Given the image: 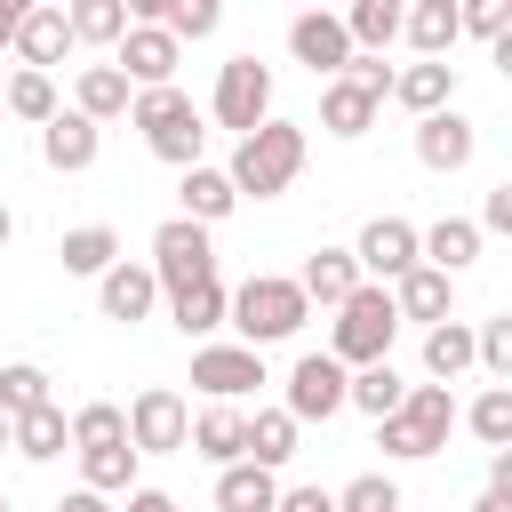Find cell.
<instances>
[{"mask_svg": "<svg viewBox=\"0 0 512 512\" xmlns=\"http://www.w3.org/2000/svg\"><path fill=\"white\" fill-rule=\"evenodd\" d=\"M224 176L240 184V200H280L296 176H304V128L296 120H264L256 136H240L232 144V160H224Z\"/></svg>", "mask_w": 512, "mask_h": 512, "instance_id": "1", "label": "cell"}, {"mask_svg": "<svg viewBox=\"0 0 512 512\" xmlns=\"http://www.w3.org/2000/svg\"><path fill=\"white\" fill-rule=\"evenodd\" d=\"M304 320H312V296H304L296 280H280V272H256V280H240V288H232V328H240V344H248V352L288 344Z\"/></svg>", "mask_w": 512, "mask_h": 512, "instance_id": "2", "label": "cell"}, {"mask_svg": "<svg viewBox=\"0 0 512 512\" xmlns=\"http://www.w3.org/2000/svg\"><path fill=\"white\" fill-rule=\"evenodd\" d=\"M456 424H464V408H456L448 384H408V408L376 424V448L400 456V464H416V456H440Z\"/></svg>", "mask_w": 512, "mask_h": 512, "instance_id": "3", "label": "cell"}, {"mask_svg": "<svg viewBox=\"0 0 512 512\" xmlns=\"http://www.w3.org/2000/svg\"><path fill=\"white\" fill-rule=\"evenodd\" d=\"M128 120L144 128V144H152V160H168V168H200V144H208V120H200V104H192L184 88H144Z\"/></svg>", "mask_w": 512, "mask_h": 512, "instance_id": "4", "label": "cell"}, {"mask_svg": "<svg viewBox=\"0 0 512 512\" xmlns=\"http://www.w3.org/2000/svg\"><path fill=\"white\" fill-rule=\"evenodd\" d=\"M392 336H400V304H392V288H360L344 312H336V328H328V352L344 360V368H376V360H392Z\"/></svg>", "mask_w": 512, "mask_h": 512, "instance_id": "5", "label": "cell"}, {"mask_svg": "<svg viewBox=\"0 0 512 512\" xmlns=\"http://www.w3.org/2000/svg\"><path fill=\"white\" fill-rule=\"evenodd\" d=\"M144 264L160 272V288H168V296H184V288L216 280V240H208V224H192V216H168V224L152 232V256H144Z\"/></svg>", "mask_w": 512, "mask_h": 512, "instance_id": "6", "label": "cell"}, {"mask_svg": "<svg viewBox=\"0 0 512 512\" xmlns=\"http://www.w3.org/2000/svg\"><path fill=\"white\" fill-rule=\"evenodd\" d=\"M208 112H216V128H232V136H256V128L272 120V64H256V56H232V64L216 72V96H208Z\"/></svg>", "mask_w": 512, "mask_h": 512, "instance_id": "7", "label": "cell"}, {"mask_svg": "<svg viewBox=\"0 0 512 512\" xmlns=\"http://www.w3.org/2000/svg\"><path fill=\"white\" fill-rule=\"evenodd\" d=\"M280 408H288L296 424H328L336 408H352V368H344L336 352H304V360L288 368V392H280Z\"/></svg>", "mask_w": 512, "mask_h": 512, "instance_id": "8", "label": "cell"}, {"mask_svg": "<svg viewBox=\"0 0 512 512\" xmlns=\"http://www.w3.org/2000/svg\"><path fill=\"white\" fill-rule=\"evenodd\" d=\"M352 256H360V272H368L376 288H400V280L424 264V232H416L408 216H368L360 240H352Z\"/></svg>", "mask_w": 512, "mask_h": 512, "instance_id": "9", "label": "cell"}, {"mask_svg": "<svg viewBox=\"0 0 512 512\" xmlns=\"http://www.w3.org/2000/svg\"><path fill=\"white\" fill-rule=\"evenodd\" d=\"M128 440H136V456H176V448H192V408H184V392H176V384H144V392L128 400Z\"/></svg>", "mask_w": 512, "mask_h": 512, "instance_id": "10", "label": "cell"}, {"mask_svg": "<svg viewBox=\"0 0 512 512\" xmlns=\"http://www.w3.org/2000/svg\"><path fill=\"white\" fill-rule=\"evenodd\" d=\"M288 56L328 88V80H344V72H352V56H360V48H352V32H344V16H336V8H304V16L288 24Z\"/></svg>", "mask_w": 512, "mask_h": 512, "instance_id": "11", "label": "cell"}, {"mask_svg": "<svg viewBox=\"0 0 512 512\" xmlns=\"http://www.w3.org/2000/svg\"><path fill=\"white\" fill-rule=\"evenodd\" d=\"M112 64L136 80V96L144 88H176V64H184V40L168 32V24H128V40L112 48Z\"/></svg>", "mask_w": 512, "mask_h": 512, "instance_id": "12", "label": "cell"}, {"mask_svg": "<svg viewBox=\"0 0 512 512\" xmlns=\"http://www.w3.org/2000/svg\"><path fill=\"white\" fill-rule=\"evenodd\" d=\"M192 384H200L208 400L240 408V400L264 384V352H248V344H200V352H192Z\"/></svg>", "mask_w": 512, "mask_h": 512, "instance_id": "13", "label": "cell"}, {"mask_svg": "<svg viewBox=\"0 0 512 512\" xmlns=\"http://www.w3.org/2000/svg\"><path fill=\"white\" fill-rule=\"evenodd\" d=\"M296 288H304L320 312H344V304L368 288V272H360V256H352V248H312V256H304V272H296Z\"/></svg>", "mask_w": 512, "mask_h": 512, "instance_id": "14", "label": "cell"}, {"mask_svg": "<svg viewBox=\"0 0 512 512\" xmlns=\"http://www.w3.org/2000/svg\"><path fill=\"white\" fill-rule=\"evenodd\" d=\"M168 288H160V272L152 264H112L104 280H96V304H104V320H120V328H136V320H152V304H160Z\"/></svg>", "mask_w": 512, "mask_h": 512, "instance_id": "15", "label": "cell"}, {"mask_svg": "<svg viewBox=\"0 0 512 512\" xmlns=\"http://www.w3.org/2000/svg\"><path fill=\"white\" fill-rule=\"evenodd\" d=\"M472 152H480V128H472L464 112H432V120H416V160H424L432 176L472 168Z\"/></svg>", "mask_w": 512, "mask_h": 512, "instance_id": "16", "label": "cell"}, {"mask_svg": "<svg viewBox=\"0 0 512 512\" xmlns=\"http://www.w3.org/2000/svg\"><path fill=\"white\" fill-rule=\"evenodd\" d=\"M80 40H72V8H32L24 16V32H16V72H48V64H64Z\"/></svg>", "mask_w": 512, "mask_h": 512, "instance_id": "17", "label": "cell"}, {"mask_svg": "<svg viewBox=\"0 0 512 512\" xmlns=\"http://www.w3.org/2000/svg\"><path fill=\"white\" fill-rule=\"evenodd\" d=\"M96 152H104V128H96L88 112H56V120L40 128V160H48L56 176H80V168H96Z\"/></svg>", "mask_w": 512, "mask_h": 512, "instance_id": "18", "label": "cell"}, {"mask_svg": "<svg viewBox=\"0 0 512 512\" xmlns=\"http://www.w3.org/2000/svg\"><path fill=\"white\" fill-rule=\"evenodd\" d=\"M400 40L416 48V64H448V48L464 40V0H416Z\"/></svg>", "mask_w": 512, "mask_h": 512, "instance_id": "19", "label": "cell"}, {"mask_svg": "<svg viewBox=\"0 0 512 512\" xmlns=\"http://www.w3.org/2000/svg\"><path fill=\"white\" fill-rule=\"evenodd\" d=\"M72 112H88L96 128H104V120H128V112H136V80H128L120 64H80V80H72Z\"/></svg>", "mask_w": 512, "mask_h": 512, "instance_id": "20", "label": "cell"}, {"mask_svg": "<svg viewBox=\"0 0 512 512\" xmlns=\"http://www.w3.org/2000/svg\"><path fill=\"white\" fill-rule=\"evenodd\" d=\"M192 456H208L216 472L248 464V416H240V408H224V400H208V408L192 416Z\"/></svg>", "mask_w": 512, "mask_h": 512, "instance_id": "21", "label": "cell"}, {"mask_svg": "<svg viewBox=\"0 0 512 512\" xmlns=\"http://www.w3.org/2000/svg\"><path fill=\"white\" fill-rule=\"evenodd\" d=\"M472 368H480V328H472V320L424 328V376H432V384H456V376H472Z\"/></svg>", "mask_w": 512, "mask_h": 512, "instance_id": "22", "label": "cell"}, {"mask_svg": "<svg viewBox=\"0 0 512 512\" xmlns=\"http://www.w3.org/2000/svg\"><path fill=\"white\" fill-rule=\"evenodd\" d=\"M376 112H384V96H368L352 72L320 88V128H328V136H344V144H352V136H368V128H376Z\"/></svg>", "mask_w": 512, "mask_h": 512, "instance_id": "23", "label": "cell"}, {"mask_svg": "<svg viewBox=\"0 0 512 512\" xmlns=\"http://www.w3.org/2000/svg\"><path fill=\"white\" fill-rule=\"evenodd\" d=\"M480 240H488L480 216H440V224H424V264L456 280L464 264H480Z\"/></svg>", "mask_w": 512, "mask_h": 512, "instance_id": "24", "label": "cell"}, {"mask_svg": "<svg viewBox=\"0 0 512 512\" xmlns=\"http://www.w3.org/2000/svg\"><path fill=\"white\" fill-rule=\"evenodd\" d=\"M392 304H400V320L440 328V320H456V280H448V272H432V264H416V272L392 288Z\"/></svg>", "mask_w": 512, "mask_h": 512, "instance_id": "25", "label": "cell"}, {"mask_svg": "<svg viewBox=\"0 0 512 512\" xmlns=\"http://www.w3.org/2000/svg\"><path fill=\"white\" fill-rule=\"evenodd\" d=\"M176 200H184V216H192V224H224V216L240 208V184H232L224 168H208V160H200V168H184Z\"/></svg>", "mask_w": 512, "mask_h": 512, "instance_id": "26", "label": "cell"}, {"mask_svg": "<svg viewBox=\"0 0 512 512\" xmlns=\"http://www.w3.org/2000/svg\"><path fill=\"white\" fill-rule=\"evenodd\" d=\"M56 256H64L72 280H104V272L120 264V232H112V224H72V232L56 240Z\"/></svg>", "mask_w": 512, "mask_h": 512, "instance_id": "27", "label": "cell"}, {"mask_svg": "<svg viewBox=\"0 0 512 512\" xmlns=\"http://www.w3.org/2000/svg\"><path fill=\"white\" fill-rule=\"evenodd\" d=\"M344 32H352L360 56H384V48L408 32V8H400V0H352V8H344Z\"/></svg>", "mask_w": 512, "mask_h": 512, "instance_id": "28", "label": "cell"}, {"mask_svg": "<svg viewBox=\"0 0 512 512\" xmlns=\"http://www.w3.org/2000/svg\"><path fill=\"white\" fill-rule=\"evenodd\" d=\"M168 320H176L184 336H216V328H232V288H224V280H200V288L168 296Z\"/></svg>", "mask_w": 512, "mask_h": 512, "instance_id": "29", "label": "cell"}, {"mask_svg": "<svg viewBox=\"0 0 512 512\" xmlns=\"http://www.w3.org/2000/svg\"><path fill=\"white\" fill-rule=\"evenodd\" d=\"M64 448H72V416H64V400L16 416V456H24V464H56Z\"/></svg>", "mask_w": 512, "mask_h": 512, "instance_id": "30", "label": "cell"}, {"mask_svg": "<svg viewBox=\"0 0 512 512\" xmlns=\"http://www.w3.org/2000/svg\"><path fill=\"white\" fill-rule=\"evenodd\" d=\"M216 512H280V472H264V464L216 472Z\"/></svg>", "mask_w": 512, "mask_h": 512, "instance_id": "31", "label": "cell"}, {"mask_svg": "<svg viewBox=\"0 0 512 512\" xmlns=\"http://www.w3.org/2000/svg\"><path fill=\"white\" fill-rule=\"evenodd\" d=\"M392 96H400L416 120H432V112H456V64H408Z\"/></svg>", "mask_w": 512, "mask_h": 512, "instance_id": "32", "label": "cell"}, {"mask_svg": "<svg viewBox=\"0 0 512 512\" xmlns=\"http://www.w3.org/2000/svg\"><path fill=\"white\" fill-rule=\"evenodd\" d=\"M296 432H304V424H296L288 408H256V416H248V464L280 472V464L296 456Z\"/></svg>", "mask_w": 512, "mask_h": 512, "instance_id": "33", "label": "cell"}, {"mask_svg": "<svg viewBox=\"0 0 512 512\" xmlns=\"http://www.w3.org/2000/svg\"><path fill=\"white\" fill-rule=\"evenodd\" d=\"M352 408H360V416H376V424H384V416H400V408H408V384H400V368H392V360H376V368H352Z\"/></svg>", "mask_w": 512, "mask_h": 512, "instance_id": "34", "label": "cell"}, {"mask_svg": "<svg viewBox=\"0 0 512 512\" xmlns=\"http://www.w3.org/2000/svg\"><path fill=\"white\" fill-rule=\"evenodd\" d=\"M80 488H96V496H136V440L88 448V456H80Z\"/></svg>", "mask_w": 512, "mask_h": 512, "instance_id": "35", "label": "cell"}, {"mask_svg": "<svg viewBox=\"0 0 512 512\" xmlns=\"http://www.w3.org/2000/svg\"><path fill=\"white\" fill-rule=\"evenodd\" d=\"M128 0H72V40H88V48H120L128 40Z\"/></svg>", "mask_w": 512, "mask_h": 512, "instance_id": "36", "label": "cell"}, {"mask_svg": "<svg viewBox=\"0 0 512 512\" xmlns=\"http://www.w3.org/2000/svg\"><path fill=\"white\" fill-rule=\"evenodd\" d=\"M120 440H128V408H112V400H80V408H72V456L120 448Z\"/></svg>", "mask_w": 512, "mask_h": 512, "instance_id": "37", "label": "cell"}, {"mask_svg": "<svg viewBox=\"0 0 512 512\" xmlns=\"http://www.w3.org/2000/svg\"><path fill=\"white\" fill-rule=\"evenodd\" d=\"M0 104H8V112H16L24 128H48V120L64 112V104H56V80H48V72H8V96H0Z\"/></svg>", "mask_w": 512, "mask_h": 512, "instance_id": "38", "label": "cell"}, {"mask_svg": "<svg viewBox=\"0 0 512 512\" xmlns=\"http://www.w3.org/2000/svg\"><path fill=\"white\" fill-rule=\"evenodd\" d=\"M56 392H48V368H32V360H8L0 368V416H32V408H48Z\"/></svg>", "mask_w": 512, "mask_h": 512, "instance_id": "39", "label": "cell"}, {"mask_svg": "<svg viewBox=\"0 0 512 512\" xmlns=\"http://www.w3.org/2000/svg\"><path fill=\"white\" fill-rule=\"evenodd\" d=\"M464 424H472V440H488V456L512 448V384H488V392L464 408Z\"/></svg>", "mask_w": 512, "mask_h": 512, "instance_id": "40", "label": "cell"}, {"mask_svg": "<svg viewBox=\"0 0 512 512\" xmlns=\"http://www.w3.org/2000/svg\"><path fill=\"white\" fill-rule=\"evenodd\" d=\"M336 512H408V504H400V480L392 472H360V480L336 488Z\"/></svg>", "mask_w": 512, "mask_h": 512, "instance_id": "41", "label": "cell"}, {"mask_svg": "<svg viewBox=\"0 0 512 512\" xmlns=\"http://www.w3.org/2000/svg\"><path fill=\"white\" fill-rule=\"evenodd\" d=\"M160 24H168L176 40H208V32L224 24V8H216V0H160Z\"/></svg>", "mask_w": 512, "mask_h": 512, "instance_id": "42", "label": "cell"}, {"mask_svg": "<svg viewBox=\"0 0 512 512\" xmlns=\"http://www.w3.org/2000/svg\"><path fill=\"white\" fill-rule=\"evenodd\" d=\"M480 368H488L496 384H512V312H504V320H480Z\"/></svg>", "mask_w": 512, "mask_h": 512, "instance_id": "43", "label": "cell"}, {"mask_svg": "<svg viewBox=\"0 0 512 512\" xmlns=\"http://www.w3.org/2000/svg\"><path fill=\"white\" fill-rule=\"evenodd\" d=\"M464 32H472V40H488V48H496V40H504V32H512V0H464Z\"/></svg>", "mask_w": 512, "mask_h": 512, "instance_id": "44", "label": "cell"}, {"mask_svg": "<svg viewBox=\"0 0 512 512\" xmlns=\"http://www.w3.org/2000/svg\"><path fill=\"white\" fill-rule=\"evenodd\" d=\"M352 80H360L368 96H392V88H400V72H392L384 56H352Z\"/></svg>", "mask_w": 512, "mask_h": 512, "instance_id": "45", "label": "cell"}, {"mask_svg": "<svg viewBox=\"0 0 512 512\" xmlns=\"http://www.w3.org/2000/svg\"><path fill=\"white\" fill-rule=\"evenodd\" d=\"M280 512H336V488L304 480V488H280Z\"/></svg>", "mask_w": 512, "mask_h": 512, "instance_id": "46", "label": "cell"}, {"mask_svg": "<svg viewBox=\"0 0 512 512\" xmlns=\"http://www.w3.org/2000/svg\"><path fill=\"white\" fill-rule=\"evenodd\" d=\"M480 232H504V240H512V176L488 192V208H480Z\"/></svg>", "mask_w": 512, "mask_h": 512, "instance_id": "47", "label": "cell"}, {"mask_svg": "<svg viewBox=\"0 0 512 512\" xmlns=\"http://www.w3.org/2000/svg\"><path fill=\"white\" fill-rule=\"evenodd\" d=\"M48 512H120V504H112V496H96V488H72V496H56Z\"/></svg>", "mask_w": 512, "mask_h": 512, "instance_id": "48", "label": "cell"}, {"mask_svg": "<svg viewBox=\"0 0 512 512\" xmlns=\"http://www.w3.org/2000/svg\"><path fill=\"white\" fill-rule=\"evenodd\" d=\"M488 496H504V504H512V448H496V456H488Z\"/></svg>", "mask_w": 512, "mask_h": 512, "instance_id": "49", "label": "cell"}, {"mask_svg": "<svg viewBox=\"0 0 512 512\" xmlns=\"http://www.w3.org/2000/svg\"><path fill=\"white\" fill-rule=\"evenodd\" d=\"M24 16H32L24 0H0V48H16V32H24Z\"/></svg>", "mask_w": 512, "mask_h": 512, "instance_id": "50", "label": "cell"}, {"mask_svg": "<svg viewBox=\"0 0 512 512\" xmlns=\"http://www.w3.org/2000/svg\"><path fill=\"white\" fill-rule=\"evenodd\" d=\"M120 512H176V496H168V488H136Z\"/></svg>", "mask_w": 512, "mask_h": 512, "instance_id": "51", "label": "cell"}, {"mask_svg": "<svg viewBox=\"0 0 512 512\" xmlns=\"http://www.w3.org/2000/svg\"><path fill=\"white\" fill-rule=\"evenodd\" d=\"M488 64H496V72H504V80H512V32H504V40H496V48H488Z\"/></svg>", "mask_w": 512, "mask_h": 512, "instance_id": "52", "label": "cell"}, {"mask_svg": "<svg viewBox=\"0 0 512 512\" xmlns=\"http://www.w3.org/2000/svg\"><path fill=\"white\" fill-rule=\"evenodd\" d=\"M472 512H512V504H504V496H488V488H480V496H472Z\"/></svg>", "mask_w": 512, "mask_h": 512, "instance_id": "53", "label": "cell"}, {"mask_svg": "<svg viewBox=\"0 0 512 512\" xmlns=\"http://www.w3.org/2000/svg\"><path fill=\"white\" fill-rule=\"evenodd\" d=\"M8 448H16V416H0V456H8Z\"/></svg>", "mask_w": 512, "mask_h": 512, "instance_id": "54", "label": "cell"}, {"mask_svg": "<svg viewBox=\"0 0 512 512\" xmlns=\"http://www.w3.org/2000/svg\"><path fill=\"white\" fill-rule=\"evenodd\" d=\"M8 240H16V216H8V200H0V248H8Z\"/></svg>", "mask_w": 512, "mask_h": 512, "instance_id": "55", "label": "cell"}, {"mask_svg": "<svg viewBox=\"0 0 512 512\" xmlns=\"http://www.w3.org/2000/svg\"><path fill=\"white\" fill-rule=\"evenodd\" d=\"M0 96H8V80H0Z\"/></svg>", "mask_w": 512, "mask_h": 512, "instance_id": "56", "label": "cell"}, {"mask_svg": "<svg viewBox=\"0 0 512 512\" xmlns=\"http://www.w3.org/2000/svg\"><path fill=\"white\" fill-rule=\"evenodd\" d=\"M0 512H8V496H0Z\"/></svg>", "mask_w": 512, "mask_h": 512, "instance_id": "57", "label": "cell"}]
</instances>
